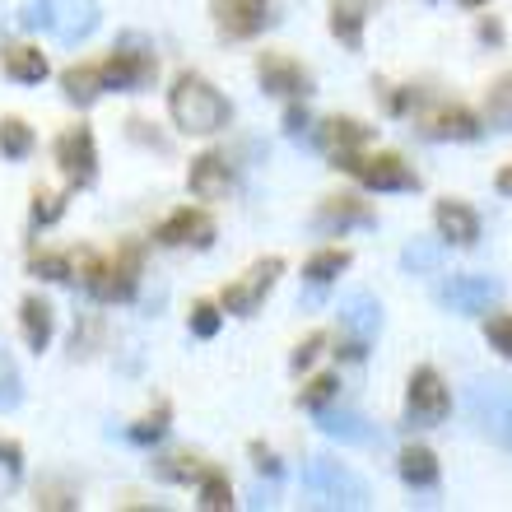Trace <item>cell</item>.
I'll list each match as a JSON object with an SVG mask.
<instances>
[{
	"mask_svg": "<svg viewBox=\"0 0 512 512\" xmlns=\"http://www.w3.org/2000/svg\"><path fill=\"white\" fill-rule=\"evenodd\" d=\"M168 112H173L177 131L187 135H215L229 126V98L215 84H205L201 75H182L168 94Z\"/></svg>",
	"mask_w": 512,
	"mask_h": 512,
	"instance_id": "6da1fadb",
	"label": "cell"
},
{
	"mask_svg": "<svg viewBox=\"0 0 512 512\" xmlns=\"http://www.w3.org/2000/svg\"><path fill=\"white\" fill-rule=\"evenodd\" d=\"M98 5L94 0H28L24 5V28H47L56 42H84L98 28Z\"/></svg>",
	"mask_w": 512,
	"mask_h": 512,
	"instance_id": "7a4b0ae2",
	"label": "cell"
},
{
	"mask_svg": "<svg viewBox=\"0 0 512 512\" xmlns=\"http://www.w3.org/2000/svg\"><path fill=\"white\" fill-rule=\"evenodd\" d=\"M466 415L485 438L508 447L512 438V382H494V378H475L466 387Z\"/></svg>",
	"mask_w": 512,
	"mask_h": 512,
	"instance_id": "3957f363",
	"label": "cell"
},
{
	"mask_svg": "<svg viewBox=\"0 0 512 512\" xmlns=\"http://www.w3.org/2000/svg\"><path fill=\"white\" fill-rule=\"evenodd\" d=\"M303 485L317 494V503L326 508H368V485L350 466H340L331 457H312L303 466Z\"/></svg>",
	"mask_w": 512,
	"mask_h": 512,
	"instance_id": "277c9868",
	"label": "cell"
},
{
	"mask_svg": "<svg viewBox=\"0 0 512 512\" xmlns=\"http://www.w3.org/2000/svg\"><path fill=\"white\" fill-rule=\"evenodd\" d=\"M135 284H140V247H122L117 261H89V275H84V289L98 303H126Z\"/></svg>",
	"mask_w": 512,
	"mask_h": 512,
	"instance_id": "5b68a950",
	"label": "cell"
},
{
	"mask_svg": "<svg viewBox=\"0 0 512 512\" xmlns=\"http://www.w3.org/2000/svg\"><path fill=\"white\" fill-rule=\"evenodd\" d=\"M340 331H345V359H364L382 331V303L364 289H350L340 298Z\"/></svg>",
	"mask_w": 512,
	"mask_h": 512,
	"instance_id": "8992f818",
	"label": "cell"
},
{
	"mask_svg": "<svg viewBox=\"0 0 512 512\" xmlns=\"http://www.w3.org/2000/svg\"><path fill=\"white\" fill-rule=\"evenodd\" d=\"M447 410H452V396H447V382L433 373V368H419L410 378V391H405V424L415 429H433L443 424Z\"/></svg>",
	"mask_w": 512,
	"mask_h": 512,
	"instance_id": "52a82bcc",
	"label": "cell"
},
{
	"mask_svg": "<svg viewBox=\"0 0 512 512\" xmlns=\"http://www.w3.org/2000/svg\"><path fill=\"white\" fill-rule=\"evenodd\" d=\"M336 168L354 173L368 191H415V187H419V177L410 173V168H405L396 154H378V159H364V154L354 149V154H340Z\"/></svg>",
	"mask_w": 512,
	"mask_h": 512,
	"instance_id": "ba28073f",
	"label": "cell"
},
{
	"mask_svg": "<svg viewBox=\"0 0 512 512\" xmlns=\"http://www.w3.org/2000/svg\"><path fill=\"white\" fill-rule=\"evenodd\" d=\"M284 261L280 256H266V261H256L252 270H243L233 284H224V294H219V303L229 312H238V317H252L256 308H261V298L275 289V280H280Z\"/></svg>",
	"mask_w": 512,
	"mask_h": 512,
	"instance_id": "9c48e42d",
	"label": "cell"
},
{
	"mask_svg": "<svg viewBox=\"0 0 512 512\" xmlns=\"http://www.w3.org/2000/svg\"><path fill=\"white\" fill-rule=\"evenodd\" d=\"M56 163L66 173L70 187H89L98 177V145L89 126H70V131L56 135Z\"/></svg>",
	"mask_w": 512,
	"mask_h": 512,
	"instance_id": "30bf717a",
	"label": "cell"
},
{
	"mask_svg": "<svg viewBox=\"0 0 512 512\" xmlns=\"http://www.w3.org/2000/svg\"><path fill=\"white\" fill-rule=\"evenodd\" d=\"M98 70H103V89L140 94L159 75V61H154V52H140V47H117L108 61H98Z\"/></svg>",
	"mask_w": 512,
	"mask_h": 512,
	"instance_id": "8fae6325",
	"label": "cell"
},
{
	"mask_svg": "<svg viewBox=\"0 0 512 512\" xmlns=\"http://www.w3.org/2000/svg\"><path fill=\"white\" fill-rule=\"evenodd\" d=\"M503 298V284L489 280V275H452V280L438 289V303L447 312H461V317H475V312H489V303Z\"/></svg>",
	"mask_w": 512,
	"mask_h": 512,
	"instance_id": "7c38bea8",
	"label": "cell"
},
{
	"mask_svg": "<svg viewBox=\"0 0 512 512\" xmlns=\"http://www.w3.org/2000/svg\"><path fill=\"white\" fill-rule=\"evenodd\" d=\"M215 10V24L224 38L243 42V38H256L266 28V14H270V0H210Z\"/></svg>",
	"mask_w": 512,
	"mask_h": 512,
	"instance_id": "4fadbf2b",
	"label": "cell"
},
{
	"mask_svg": "<svg viewBox=\"0 0 512 512\" xmlns=\"http://www.w3.org/2000/svg\"><path fill=\"white\" fill-rule=\"evenodd\" d=\"M154 238H159L163 247H210L215 243V219L201 215V210H173V215L154 229Z\"/></svg>",
	"mask_w": 512,
	"mask_h": 512,
	"instance_id": "5bb4252c",
	"label": "cell"
},
{
	"mask_svg": "<svg viewBox=\"0 0 512 512\" xmlns=\"http://www.w3.org/2000/svg\"><path fill=\"white\" fill-rule=\"evenodd\" d=\"M256 80H261V89L275 94V98L308 94V75H303V66L289 61V56H280V52H261V61H256Z\"/></svg>",
	"mask_w": 512,
	"mask_h": 512,
	"instance_id": "9a60e30c",
	"label": "cell"
},
{
	"mask_svg": "<svg viewBox=\"0 0 512 512\" xmlns=\"http://www.w3.org/2000/svg\"><path fill=\"white\" fill-rule=\"evenodd\" d=\"M187 187H191V196H201V201H224L229 187H233L229 163L219 159V154H201V159H191Z\"/></svg>",
	"mask_w": 512,
	"mask_h": 512,
	"instance_id": "2e32d148",
	"label": "cell"
},
{
	"mask_svg": "<svg viewBox=\"0 0 512 512\" xmlns=\"http://www.w3.org/2000/svg\"><path fill=\"white\" fill-rule=\"evenodd\" d=\"M312 415H317V429H322L326 438H336V443H354V447L373 443V424H368L364 415H354V410H331V405H322V410H312Z\"/></svg>",
	"mask_w": 512,
	"mask_h": 512,
	"instance_id": "e0dca14e",
	"label": "cell"
},
{
	"mask_svg": "<svg viewBox=\"0 0 512 512\" xmlns=\"http://www.w3.org/2000/svg\"><path fill=\"white\" fill-rule=\"evenodd\" d=\"M433 219H438V233H443L447 243L471 247L475 238H480V215H475L471 205H461V201H438Z\"/></svg>",
	"mask_w": 512,
	"mask_h": 512,
	"instance_id": "ac0fdd59",
	"label": "cell"
},
{
	"mask_svg": "<svg viewBox=\"0 0 512 512\" xmlns=\"http://www.w3.org/2000/svg\"><path fill=\"white\" fill-rule=\"evenodd\" d=\"M368 140V126L354 122V117H331V122H322V131H317V145L331 149V159H340V154H354V149Z\"/></svg>",
	"mask_w": 512,
	"mask_h": 512,
	"instance_id": "d6986e66",
	"label": "cell"
},
{
	"mask_svg": "<svg viewBox=\"0 0 512 512\" xmlns=\"http://www.w3.org/2000/svg\"><path fill=\"white\" fill-rule=\"evenodd\" d=\"M354 224H373V210L364 201H350V196H336V201H326L317 210V229L322 233H345Z\"/></svg>",
	"mask_w": 512,
	"mask_h": 512,
	"instance_id": "ffe728a7",
	"label": "cell"
},
{
	"mask_svg": "<svg viewBox=\"0 0 512 512\" xmlns=\"http://www.w3.org/2000/svg\"><path fill=\"white\" fill-rule=\"evenodd\" d=\"M419 131L429 135V140H475V135H480V122L461 108H443V112H433V117H424Z\"/></svg>",
	"mask_w": 512,
	"mask_h": 512,
	"instance_id": "44dd1931",
	"label": "cell"
},
{
	"mask_svg": "<svg viewBox=\"0 0 512 512\" xmlns=\"http://www.w3.org/2000/svg\"><path fill=\"white\" fill-rule=\"evenodd\" d=\"M0 66H5V75L19 84L47 80V56H42L38 47H5V52H0Z\"/></svg>",
	"mask_w": 512,
	"mask_h": 512,
	"instance_id": "7402d4cb",
	"label": "cell"
},
{
	"mask_svg": "<svg viewBox=\"0 0 512 512\" xmlns=\"http://www.w3.org/2000/svg\"><path fill=\"white\" fill-rule=\"evenodd\" d=\"M19 322H24V340H28V350H47L52 345V331H56V317L52 308L42 303V298H24V308H19Z\"/></svg>",
	"mask_w": 512,
	"mask_h": 512,
	"instance_id": "603a6c76",
	"label": "cell"
},
{
	"mask_svg": "<svg viewBox=\"0 0 512 512\" xmlns=\"http://www.w3.org/2000/svg\"><path fill=\"white\" fill-rule=\"evenodd\" d=\"M396 471H401V480L410 489H438V457H433L429 447H410V452H401Z\"/></svg>",
	"mask_w": 512,
	"mask_h": 512,
	"instance_id": "cb8c5ba5",
	"label": "cell"
},
{
	"mask_svg": "<svg viewBox=\"0 0 512 512\" xmlns=\"http://www.w3.org/2000/svg\"><path fill=\"white\" fill-rule=\"evenodd\" d=\"M331 33H336L345 47H364V5L359 0H336V10H331Z\"/></svg>",
	"mask_w": 512,
	"mask_h": 512,
	"instance_id": "d4e9b609",
	"label": "cell"
},
{
	"mask_svg": "<svg viewBox=\"0 0 512 512\" xmlns=\"http://www.w3.org/2000/svg\"><path fill=\"white\" fill-rule=\"evenodd\" d=\"M61 89H66L70 103L89 108V103L103 94V70H98V66H70L66 75H61Z\"/></svg>",
	"mask_w": 512,
	"mask_h": 512,
	"instance_id": "484cf974",
	"label": "cell"
},
{
	"mask_svg": "<svg viewBox=\"0 0 512 512\" xmlns=\"http://www.w3.org/2000/svg\"><path fill=\"white\" fill-rule=\"evenodd\" d=\"M350 266V252H345V247H326V252H317L308 261V270H303V275H308L312 280V289H326V284L336 280L340 270Z\"/></svg>",
	"mask_w": 512,
	"mask_h": 512,
	"instance_id": "4316f807",
	"label": "cell"
},
{
	"mask_svg": "<svg viewBox=\"0 0 512 512\" xmlns=\"http://www.w3.org/2000/svg\"><path fill=\"white\" fill-rule=\"evenodd\" d=\"M0 154H5V159H28V154H33V131H28L19 117H5V122H0Z\"/></svg>",
	"mask_w": 512,
	"mask_h": 512,
	"instance_id": "83f0119b",
	"label": "cell"
},
{
	"mask_svg": "<svg viewBox=\"0 0 512 512\" xmlns=\"http://www.w3.org/2000/svg\"><path fill=\"white\" fill-rule=\"evenodd\" d=\"M229 503H233L229 475L205 471V475H201V508H205V512H229Z\"/></svg>",
	"mask_w": 512,
	"mask_h": 512,
	"instance_id": "f1b7e54d",
	"label": "cell"
},
{
	"mask_svg": "<svg viewBox=\"0 0 512 512\" xmlns=\"http://www.w3.org/2000/svg\"><path fill=\"white\" fill-rule=\"evenodd\" d=\"M24 401V382H19V368H14L10 350L0 345V410H14Z\"/></svg>",
	"mask_w": 512,
	"mask_h": 512,
	"instance_id": "f546056e",
	"label": "cell"
},
{
	"mask_svg": "<svg viewBox=\"0 0 512 512\" xmlns=\"http://www.w3.org/2000/svg\"><path fill=\"white\" fill-rule=\"evenodd\" d=\"M154 475L168 480V485H191V480L205 475V466L201 461H187V457H168V461H154Z\"/></svg>",
	"mask_w": 512,
	"mask_h": 512,
	"instance_id": "4dcf8cb0",
	"label": "cell"
},
{
	"mask_svg": "<svg viewBox=\"0 0 512 512\" xmlns=\"http://www.w3.org/2000/svg\"><path fill=\"white\" fill-rule=\"evenodd\" d=\"M163 433H168V405H159V415H149V419H140V424H131V429H126V438H131L135 447H149V443H159Z\"/></svg>",
	"mask_w": 512,
	"mask_h": 512,
	"instance_id": "1f68e13d",
	"label": "cell"
},
{
	"mask_svg": "<svg viewBox=\"0 0 512 512\" xmlns=\"http://www.w3.org/2000/svg\"><path fill=\"white\" fill-rule=\"evenodd\" d=\"M19 475H24V452H19V443L0 438V494L19 485Z\"/></svg>",
	"mask_w": 512,
	"mask_h": 512,
	"instance_id": "d6a6232c",
	"label": "cell"
},
{
	"mask_svg": "<svg viewBox=\"0 0 512 512\" xmlns=\"http://www.w3.org/2000/svg\"><path fill=\"white\" fill-rule=\"evenodd\" d=\"M485 340L503 354V359H512V312H494V317H489V322H485Z\"/></svg>",
	"mask_w": 512,
	"mask_h": 512,
	"instance_id": "836d02e7",
	"label": "cell"
},
{
	"mask_svg": "<svg viewBox=\"0 0 512 512\" xmlns=\"http://www.w3.org/2000/svg\"><path fill=\"white\" fill-rule=\"evenodd\" d=\"M33 275L52 284H70L75 280V266H70V256H33Z\"/></svg>",
	"mask_w": 512,
	"mask_h": 512,
	"instance_id": "e575fe53",
	"label": "cell"
},
{
	"mask_svg": "<svg viewBox=\"0 0 512 512\" xmlns=\"http://www.w3.org/2000/svg\"><path fill=\"white\" fill-rule=\"evenodd\" d=\"M438 261H443V247H433V243H410L401 252L405 270H438Z\"/></svg>",
	"mask_w": 512,
	"mask_h": 512,
	"instance_id": "d590c367",
	"label": "cell"
},
{
	"mask_svg": "<svg viewBox=\"0 0 512 512\" xmlns=\"http://www.w3.org/2000/svg\"><path fill=\"white\" fill-rule=\"evenodd\" d=\"M215 331H219V308L215 303H196V308H191V336L210 340Z\"/></svg>",
	"mask_w": 512,
	"mask_h": 512,
	"instance_id": "8d00e7d4",
	"label": "cell"
},
{
	"mask_svg": "<svg viewBox=\"0 0 512 512\" xmlns=\"http://www.w3.org/2000/svg\"><path fill=\"white\" fill-rule=\"evenodd\" d=\"M61 215H66V196H38V201H33V229L56 224Z\"/></svg>",
	"mask_w": 512,
	"mask_h": 512,
	"instance_id": "74e56055",
	"label": "cell"
},
{
	"mask_svg": "<svg viewBox=\"0 0 512 512\" xmlns=\"http://www.w3.org/2000/svg\"><path fill=\"white\" fill-rule=\"evenodd\" d=\"M336 391H340L336 378H317L308 391H303V405H308V410H322V405L336 401Z\"/></svg>",
	"mask_w": 512,
	"mask_h": 512,
	"instance_id": "f35d334b",
	"label": "cell"
},
{
	"mask_svg": "<svg viewBox=\"0 0 512 512\" xmlns=\"http://www.w3.org/2000/svg\"><path fill=\"white\" fill-rule=\"evenodd\" d=\"M489 117L499 126H508L512 122V75L508 80H499V89H494V103H489Z\"/></svg>",
	"mask_w": 512,
	"mask_h": 512,
	"instance_id": "ab89813d",
	"label": "cell"
},
{
	"mask_svg": "<svg viewBox=\"0 0 512 512\" xmlns=\"http://www.w3.org/2000/svg\"><path fill=\"white\" fill-rule=\"evenodd\" d=\"M322 345H326V336H308L303 345L294 350V373H303V368H312V359L322 354Z\"/></svg>",
	"mask_w": 512,
	"mask_h": 512,
	"instance_id": "60d3db41",
	"label": "cell"
},
{
	"mask_svg": "<svg viewBox=\"0 0 512 512\" xmlns=\"http://www.w3.org/2000/svg\"><path fill=\"white\" fill-rule=\"evenodd\" d=\"M252 461H256V471L280 475V461H275V452H266V447H261V443H252Z\"/></svg>",
	"mask_w": 512,
	"mask_h": 512,
	"instance_id": "b9f144b4",
	"label": "cell"
},
{
	"mask_svg": "<svg viewBox=\"0 0 512 512\" xmlns=\"http://www.w3.org/2000/svg\"><path fill=\"white\" fill-rule=\"evenodd\" d=\"M303 126H308V112H303V108H289V117H284V131L298 140V135H303Z\"/></svg>",
	"mask_w": 512,
	"mask_h": 512,
	"instance_id": "7bdbcfd3",
	"label": "cell"
},
{
	"mask_svg": "<svg viewBox=\"0 0 512 512\" xmlns=\"http://www.w3.org/2000/svg\"><path fill=\"white\" fill-rule=\"evenodd\" d=\"M499 191H503V196H512V168H503V173H499Z\"/></svg>",
	"mask_w": 512,
	"mask_h": 512,
	"instance_id": "ee69618b",
	"label": "cell"
},
{
	"mask_svg": "<svg viewBox=\"0 0 512 512\" xmlns=\"http://www.w3.org/2000/svg\"><path fill=\"white\" fill-rule=\"evenodd\" d=\"M461 5H485V0H461Z\"/></svg>",
	"mask_w": 512,
	"mask_h": 512,
	"instance_id": "f6af8a7d",
	"label": "cell"
},
{
	"mask_svg": "<svg viewBox=\"0 0 512 512\" xmlns=\"http://www.w3.org/2000/svg\"><path fill=\"white\" fill-rule=\"evenodd\" d=\"M508 447H512V438H508Z\"/></svg>",
	"mask_w": 512,
	"mask_h": 512,
	"instance_id": "bcb514c9",
	"label": "cell"
}]
</instances>
